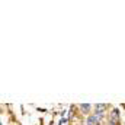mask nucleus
Returning <instances> with one entry per match:
<instances>
[{"label": "nucleus", "mask_w": 125, "mask_h": 125, "mask_svg": "<svg viewBox=\"0 0 125 125\" xmlns=\"http://www.w3.org/2000/svg\"><path fill=\"white\" fill-rule=\"evenodd\" d=\"M119 124H121L119 111L118 109H112V112L109 115V125H119Z\"/></svg>", "instance_id": "obj_1"}, {"label": "nucleus", "mask_w": 125, "mask_h": 125, "mask_svg": "<svg viewBox=\"0 0 125 125\" xmlns=\"http://www.w3.org/2000/svg\"><path fill=\"white\" fill-rule=\"evenodd\" d=\"M80 109H82V112L87 114V112L90 111V105H89V103H82V105H80Z\"/></svg>", "instance_id": "obj_4"}, {"label": "nucleus", "mask_w": 125, "mask_h": 125, "mask_svg": "<svg viewBox=\"0 0 125 125\" xmlns=\"http://www.w3.org/2000/svg\"><path fill=\"white\" fill-rule=\"evenodd\" d=\"M108 108V105H105V103H96L94 105V109H96V115H99V116H103V112H105V109Z\"/></svg>", "instance_id": "obj_3"}, {"label": "nucleus", "mask_w": 125, "mask_h": 125, "mask_svg": "<svg viewBox=\"0 0 125 125\" xmlns=\"http://www.w3.org/2000/svg\"><path fill=\"white\" fill-rule=\"evenodd\" d=\"M100 119H102V116H99V115H89L87 116V119H86V124L87 125H100Z\"/></svg>", "instance_id": "obj_2"}]
</instances>
